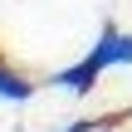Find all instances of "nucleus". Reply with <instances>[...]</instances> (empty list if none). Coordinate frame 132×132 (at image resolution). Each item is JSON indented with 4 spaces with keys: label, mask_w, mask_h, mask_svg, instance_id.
Masks as SVG:
<instances>
[{
    "label": "nucleus",
    "mask_w": 132,
    "mask_h": 132,
    "mask_svg": "<svg viewBox=\"0 0 132 132\" xmlns=\"http://www.w3.org/2000/svg\"><path fill=\"white\" fill-rule=\"evenodd\" d=\"M108 69H132V29H118L113 20H103V24H98V39H93L73 64H64L49 83L83 98V93L98 88V78H103Z\"/></svg>",
    "instance_id": "nucleus-1"
},
{
    "label": "nucleus",
    "mask_w": 132,
    "mask_h": 132,
    "mask_svg": "<svg viewBox=\"0 0 132 132\" xmlns=\"http://www.w3.org/2000/svg\"><path fill=\"white\" fill-rule=\"evenodd\" d=\"M0 98H5V103H29V98H34V78L20 73L10 59H0Z\"/></svg>",
    "instance_id": "nucleus-2"
},
{
    "label": "nucleus",
    "mask_w": 132,
    "mask_h": 132,
    "mask_svg": "<svg viewBox=\"0 0 132 132\" xmlns=\"http://www.w3.org/2000/svg\"><path fill=\"white\" fill-rule=\"evenodd\" d=\"M113 122H118V118H78V122H69L64 132H108Z\"/></svg>",
    "instance_id": "nucleus-3"
}]
</instances>
